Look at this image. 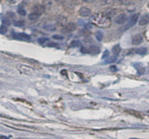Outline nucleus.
<instances>
[{
  "label": "nucleus",
  "instance_id": "f03ea898",
  "mask_svg": "<svg viewBox=\"0 0 149 139\" xmlns=\"http://www.w3.org/2000/svg\"><path fill=\"white\" fill-rule=\"evenodd\" d=\"M17 68L21 73L26 74H33L34 73V68H31L30 66H28L26 65H23V64H18L17 66Z\"/></svg>",
  "mask_w": 149,
  "mask_h": 139
},
{
  "label": "nucleus",
  "instance_id": "4be33fe9",
  "mask_svg": "<svg viewBox=\"0 0 149 139\" xmlns=\"http://www.w3.org/2000/svg\"><path fill=\"white\" fill-rule=\"evenodd\" d=\"M14 25L15 26H24V22L22 20H17V21L14 22Z\"/></svg>",
  "mask_w": 149,
  "mask_h": 139
},
{
  "label": "nucleus",
  "instance_id": "dca6fc26",
  "mask_svg": "<svg viewBox=\"0 0 149 139\" xmlns=\"http://www.w3.org/2000/svg\"><path fill=\"white\" fill-rule=\"evenodd\" d=\"M121 51V48L120 47H119V45H116V46H114V47L113 48V50H112V52H113V53L114 54V55H117Z\"/></svg>",
  "mask_w": 149,
  "mask_h": 139
},
{
  "label": "nucleus",
  "instance_id": "ddd939ff",
  "mask_svg": "<svg viewBox=\"0 0 149 139\" xmlns=\"http://www.w3.org/2000/svg\"><path fill=\"white\" fill-rule=\"evenodd\" d=\"M17 13H18V14L20 15L25 16L26 15V9L24 8V7L20 5L18 7V8H17Z\"/></svg>",
  "mask_w": 149,
  "mask_h": 139
},
{
  "label": "nucleus",
  "instance_id": "2eb2a0df",
  "mask_svg": "<svg viewBox=\"0 0 149 139\" xmlns=\"http://www.w3.org/2000/svg\"><path fill=\"white\" fill-rule=\"evenodd\" d=\"M45 29H47V31H54L56 30V27H55L54 25L52 24L46 25V26H45Z\"/></svg>",
  "mask_w": 149,
  "mask_h": 139
},
{
  "label": "nucleus",
  "instance_id": "412c9836",
  "mask_svg": "<svg viewBox=\"0 0 149 139\" xmlns=\"http://www.w3.org/2000/svg\"><path fill=\"white\" fill-rule=\"evenodd\" d=\"M119 1L121 4L124 5H128L131 3V0H119Z\"/></svg>",
  "mask_w": 149,
  "mask_h": 139
},
{
  "label": "nucleus",
  "instance_id": "4468645a",
  "mask_svg": "<svg viewBox=\"0 0 149 139\" xmlns=\"http://www.w3.org/2000/svg\"><path fill=\"white\" fill-rule=\"evenodd\" d=\"M115 0H100V4L103 6H109L113 4Z\"/></svg>",
  "mask_w": 149,
  "mask_h": 139
},
{
  "label": "nucleus",
  "instance_id": "0eeeda50",
  "mask_svg": "<svg viewBox=\"0 0 149 139\" xmlns=\"http://www.w3.org/2000/svg\"><path fill=\"white\" fill-rule=\"evenodd\" d=\"M79 13L80 15L82 16V17H87L91 14V10L88 7H82L79 9Z\"/></svg>",
  "mask_w": 149,
  "mask_h": 139
},
{
  "label": "nucleus",
  "instance_id": "1a4fd4ad",
  "mask_svg": "<svg viewBox=\"0 0 149 139\" xmlns=\"http://www.w3.org/2000/svg\"><path fill=\"white\" fill-rule=\"evenodd\" d=\"M56 21L57 23H58V24L60 25V26H65V25L67 24V18L65 17H64V16L63 15H59L56 18Z\"/></svg>",
  "mask_w": 149,
  "mask_h": 139
},
{
  "label": "nucleus",
  "instance_id": "f3484780",
  "mask_svg": "<svg viewBox=\"0 0 149 139\" xmlns=\"http://www.w3.org/2000/svg\"><path fill=\"white\" fill-rule=\"evenodd\" d=\"M136 52L137 53L140 54V55H145L147 52V49L146 47H141L137 50Z\"/></svg>",
  "mask_w": 149,
  "mask_h": 139
},
{
  "label": "nucleus",
  "instance_id": "a878e982",
  "mask_svg": "<svg viewBox=\"0 0 149 139\" xmlns=\"http://www.w3.org/2000/svg\"><path fill=\"white\" fill-rule=\"evenodd\" d=\"M82 1L86 3H93L95 1H96V0H82Z\"/></svg>",
  "mask_w": 149,
  "mask_h": 139
},
{
  "label": "nucleus",
  "instance_id": "6e6552de",
  "mask_svg": "<svg viewBox=\"0 0 149 139\" xmlns=\"http://www.w3.org/2000/svg\"><path fill=\"white\" fill-rule=\"evenodd\" d=\"M15 37H16L18 39H21V40L25 41H29L31 39V36L24 33L15 34Z\"/></svg>",
  "mask_w": 149,
  "mask_h": 139
},
{
  "label": "nucleus",
  "instance_id": "9b49d317",
  "mask_svg": "<svg viewBox=\"0 0 149 139\" xmlns=\"http://www.w3.org/2000/svg\"><path fill=\"white\" fill-rule=\"evenodd\" d=\"M45 7L43 5H40V4H36L33 7V11L36 12V13H39L40 15H42V13L45 12Z\"/></svg>",
  "mask_w": 149,
  "mask_h": 139
},
{
  "label": "nucleus",
  "instance_id": "9d476101",
  "mask_svg": "<svg viewBox=\"0 0 149 139\" xmlns=\"http://www.w3.org/2000/svg\"><path fill=\"white\" fill-rule=\"evenodd\" d=\"M143 42V36L141 34H136L132 38V43L134 45H140Z\"/></svg>",
  "mask_w": 149,
  "mask_h": 139
},
{
  "label": "nucleus",
  "instance_id": "f8f14e48",
  "mask_svg": "<svg viewBox=\"0 0 149 139\" xmlns=\"http://www.w3.org/2000/svg\"><path fill=\"white\" fill-rule=\"evenodd\" d=\"M42 15H40L39 13H36V12L32 11L31 13H30L29 15V20H31V21H34V20H36L38 18H39Z\"/></svg>",
  "mask_w": 149,
  "mask_h": 139
},
{
  "label": "nucleus",
  "instance_id": "393cba45",
  "mask_svg": "<svg viewBox=\"0 0 149 139\" xmlns=\"http://www.w3.org/2000/svg\"><path fill=\"white\" fill-rule=\"evenodd\" d=\"M53 38L54 39H63L62 36H58V35H54Z\"/></svg>",
  "mask_w": 149,
  "mask_h": 139
},
{
  "label": "nucleus",
  "instance_id": "39448f33",
  "mask_svg": "<svg viewBox=\"0 0 149 139\" xmlns=\"http://www.w3.org/2000/svg\"><path fill=\"white\" fill-rule=\"evenodd\" d=\"M127 20V16L125 13H122V14L116 16V17L115 18V23H117V24H124L125 22Z\"/></svg>",
  "mask_w": 149,
  "mask_h": 139
},
{
  "label": "nucleus",
  "instance_id": "20e7f679",
  "mask_svg": "<svg viewBox=\"0 0 149 139\" xmlns=\"http://www.w3.org/2000/svg\"><path fill=\"white\" fill-rule=\"evenodd\" d=\"M138 15H132V17L130 18L129 22L127 23V25H125V26L123 27V29H124L123 31L127 30V29H130V27L133 26L136 23V22L138 21Z\"/></svg>",
  "mask_w": 149,
  "mask_h": 139
},
{
  "label": "nucleus",
  "instance_id": "423d86ee",
  "mask_svg": "<svg viewBox=\"0 0 149 139\" xmlns=\"http://www.w3.org/2000/svg\"><path fill=\"white\" fill-rule=\"evenodd\" d=\"M148 23H149V14L146 13L140 17L139 25L140 26H146Z\"/></svg>",
  "mask_w": 149,
  "mask_h": 139
},
{
  "label": "nucleus",
  "instance_id": "7ed1b4c3",
  "mask_svg": "<svg viewBox=\"0 0 149 139\" xmlns=\"http://www.w3.org/2000/svg\"><path fill=\"white\" fill-rule=\"evenodd\" d=\"M77 29V26L74 23H68L65 25V26H63V29H62V33L63 34H68L71 33V32L74 31L75 29Z\"/></svg>",
  "mask_w": 149,
  "mask_h": 139
},
{
  "label": "nucleus",
  "instance_id": "6ab92c4d",
  "mask_svg": "<svg viewBox=\"0 0 149 139\" xmlns=\"http://www.w3.org/2000/svg\"><path fill=\"white\" fill-rule=\"evenodd\" d=\"M95 36H96V38H97V40L101 41L102 39H103V34H102V32L97 31V33L95 34Z\"/></svg>",
  "mask_w": 149,
  "mask_h": 139
},
{
  "label": "nucleus",
  "instance_id": "5701e85b",
  "mask_svg": "<svg viewBox=\"0 0 149 139\" xmlns=\"http://www.w3.org/2000/svg\"><path fill=\"white\" fill-rule=\"evenodd\" d=\"M38 41H39V43L42 44V45H43V44L49 42V39H48V38H41V39H39Z\"/></svg>",
  "mask_w": 149,
  "mask_h": 139
},
{
  "label": "nucleus",
  "instance_id": "bb28decb",
  "mask_svg": "<svg viewBox=\"0 0 149 139\" xmlns=\"http://www.w3.org/2000/svg\"><path fill=\"white\" fill-rule=\"evenodd\" d=\"M148 8H149V2H148Z\"/></svg>",
  "mask_w": 149,
  "mask_h": 139
},
{
  "label": "nucleus",
  "instance_id": "f257e3e1",
  "mask_svg": "<svg viewBox=\"0 0 149 139\" xmlns=\"http://www.w3.org/2000/svg\"><path fill=\"white\" fill-rule=\"evenodd\" d=\"M90 21L99 28L106 29L111 26V19L106 13H95L90 17Z\"/></svg>",
  "mask_w": 149,
  "mask_h": 139
},
{
  "label": "nucleus",
  "instance_id": "a211bd4d",
  "mask_svg": "<svg viewBox=\"0 0 149 139\" xmlns=\"http://www.w3.org/2000/svg\"><path fill=\"white\" fill-rule=\"evenodd\" d=\"M7 31V27H6L5 25L4 24L1 25V28H0V33H1V34H4Z\"/></svg>",
  "mask_w": 149,
  "mask_h": 139
},
{
  "label": "nucleus",
  "instance_id": "aec40b11",
  "mask_svg": "<svg viewBox=\"0 0 149 139\" xmlns=\"http://www.w3.org/2000/svg\"><path fill=\"white\" fill-rule=\"evenodd\" d=\"M81 44L79 41H73L71 43V46L73 47H77L80 46Z\"/></svg>",
  "mask_w": 149,
  "mask_h": 139
},
{
  "label": "nucleus",
  "instance_id": "b1692460",
  "mask_svg": "<svg viewBox=\"0 0 149 139\" xmlns=\"http://www.w3.org/2000/svg\"><path fill=\"white\" fill-rule=\"evenodd\" d=\"M7 1H9V2L10 3V4H17V2H18L20 0H7Z\"/></svg>",
  "mask_w": 149,
  "mask_h": 139
}]
</instances>
